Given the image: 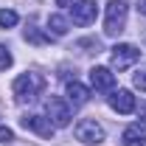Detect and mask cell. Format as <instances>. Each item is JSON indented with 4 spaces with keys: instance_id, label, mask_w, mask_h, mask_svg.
Listing matches in <instances>:
<instances>
[{
    "instance_id": "16",
    "label": "cell",
    "mask_w": 146,
    "mask_h": 146,
    "mask_svg": "<svg viewBox=\"0 0 146 146\" xmlns=\"http://www.w3.org/2000/svg\"><path fill=\"white\" fill-rule=\"evenodd\" d=\"M132 82H135V87H138V90L146 93V68H141V70L135 73V76H132Z\"/></svg>"
},
{
    "instance_id": "4",
    "label": "cell",
    "mask_w": 146,
    "mask_h": 146,
    "mask_svg": "<svg viewBox=\"0 0 146 146\" xmlns=\"http://www.w3.org/2000/svg\"><path fill=\"white\" fill-rule=\"evenodd\" d=\"M110 59H112V68H115V70H127V68H132V65L141 59V51H138L135 45H129V42H121V45L112 48Z\"/></svg>"
},
{
    "instance_id": "11",
    "label": "cell",
    "mask_w": 146,
    "mask_h": 146,
    "mask_svg": "<svg viewBox=\"0 0 146 146\" xmlns=\"http://www.w3.org/2000/svg\"><path fill=\"white\" fill-rule=\"evenodd\" d=\"M87 98H90V90L82 84V82H68V104L73 107H82V104H87Z\"/></svg>"
},
{
    "instance_id": "13",
    "label": "cell",
    "mask_w": 146,
    "mask_h": 146,
    "mask_svg": "<svg viewBox=\"0 0 146 146\" xmlns=\"http://www.w3.org/2000/svg\"><path fill=\"white\" fill-rule=\"evenodd\" d=\"M17 11H11V9H0V28H14L17 25Z\"/></svg>"
},
{
    "instance_id": "18",
    "label": "cell",
    "mask_w": 146,
    "mask_h": 146,
    "mask_svg": "<svg viewBox=\"0 0 146 146\" xmlns=\"http://www.w3.org/2000/svg\"><path fill=\"white\" fill-rule=\"evenodd\" d=\"M138 11H141V14H146V0H138Z\"/></svg>"
},
{
    "instance_id": "9",
    "label": "cell",
    "mask_w": 146,
    "mask_h": 146,
    "mask_svg": "<svg viewBox=\"0 0 146 146\" xmlns=\"http://www.w3.org/2000/svg\"><path fill=\"white\" fill-rule=\"evenodd\" d=\"M90 87L98 93H107L115 87V73L110 68H93L90 70Z\"/></svg>"
},
{
    "instance_id": "7",
    "label": "cell",
    "mask_w": 146,
    "mask_h": 146,
    "mask_svg": "<svg viewBox=\"0 0 146 146\" xmlns=\"http://www.w3.org/2000/svg\"><path fill=\"white\" fill-rule=\"evenodd\" d=\"M20 127L36 132L39 138H51L54 129H56L54 124H51V118H42V115H23V118H20Z\"/></svg>"
},
{
    "instance_id": "3",
    "label": "cell",
    "mask_w": 146,
    "mask_h": 146,
    "mask_svg": "<svg viewBox=\"0 0 146 146\" xmlns=\"http://www.w3.org/2000/svg\"><path fill=\"white\" fill-rule=\"evenodd\" d=\"M73 132H76V141H82V143H87V146H98L104 141V127H101L98 121H93V118L79 121Z\"/></svg>"
},
{
    "instance_id": "15",
    "label": "cell",
    "mask_w": 146,
    "mask_h": 146,
    "mask_svg": "<svg viewBox=\"0 0 146 146\" xmlns=\"http://www.w3.org/2000/svg\"><path fill=\"white\" fill-rule=\"evenodd\" d=\"M14 65V56H11V51L6 48V45H0V70H9Z\"/></svg>"
},
{
    "instance_id": "17",
    "label": "cell",
    "mask_w": 146,
    "mask_h": 146,
    "mask_svg": "<svg viewBox=\"0 0 146 146\" xmlns=\"http://www.w3.org/2000/svg\"><path fill=\"white\" fill-rule=\"evenodd\" d=\"M0 143H14V132H11V129L9 127H0Z\"/></svg>"
},
{
    "instance_id": "14",
    "label": "cell",
    "mask_w": 146,
    "mask_h": 146,
    "mask_svg": "<svg viewBox=\"0 0 146 146\" xmlns=\"http://www.w3.org/2000/svg\"><path fill=\"white\" fill-rule=\"evenodd\" d=\"M48 36L51 34H42L36 25H28V28H25V39H28V42H36V45H39V42H48Z\"/></svg>"
},
{
    "instance_id": "2",
    "label": "cell",
    "mask_w": 146,
    "mask_h": 146,
    "mask_svg": "<svg viewBox=\"0 0 146 146\" xmlns=\"http://www.w3.org/2000/svg\"><path fill=\"white\" fill-rule=\"evenodd\" d=\"M124 28H127V3L124 0H110L107 14H104V34L118 36Z\"/></svg>"
},
{
    "instance_id": "10",
    "label": "cell",
    "mask_w": 146,
    "mask_h": 146,
    "mask_svg": "<svg viewBox=\"0 0 146 146\" xmlns=\"http://www.w3.org/2000/svg\"><path fill=\"white\" fill-rule=\"evenodd\" d=\"M124 146H146V124L138 121V124H129L121 135Z\"/></svg>"
},
{
    "instance_id": "19",
    "label": "cell",
    "mask_w": 146,
    "mask_h": 146,
    "mask_svg": "<svg viewBox=\"0 0 146 146\" xmlns=\"http://www.w3.org/2000/svg\"><path fill=\"white\" fill-rule=\"evenodd\" d=\"M56 3H59V6H73L76 0H56Z\"/></svg>"
},
{
    "instance_id": "5",
    "label": "cell",
    "mask_w": 146,
    "mask_h": 146,
    "mask_svg": "<svg viewBox=\"0 0 146 146\" xmlns=\"http://www.w3.org/2000/svg\"><path fill=\"white\" fill-rule=\"evenodd\" d=\"M48 118H51V124H54L56 129L68 127L70 118H73L70 104H68L65 98H59V96H51V98H48Z\"/></svg>"
},
{
    "instance_id": "6",
    "label": "cell",
    "mask_w": 146,
    "mask_h": 146,
    "mask_svg": "<svg viewBox=\"0 0 146 146\" xmlns=\"http://www.w3.org/2000/svg\"><path fill=\"white\" fill-rule=\"evenodd\" d=\"M70 17H73L76 25H90V23H96V17H98L96 0H76L70 6Z\"/></svg>"
},
{
    "instance_id": "12",
    "label": "cell",
    "mask_w": 146,
    "mask_h": 146,
    "mask_svg": "<svg viewBox=\"0 0 146 146\" xmlns=\"http://www.w3.org/2000/svg\"><path fill=\"white\" fill-rule=\"evenodd\" d=\"M48 34L51 36H65L68 34V17L51 14V17H48Z\"/></svg>"
},
{
    "instance_id": "8",
    "label": "cell",
    "mask_w": 146,
    "mask_h": 146,
    "mask_svg": "<svg viewBox=\"0 0 146 146\" xmlns=\"http://www.w3.org/2000/svg\"><path fill=\"white\" fill-rule=\"evenodd\" d=\"M110 107L115 112H121V115H129V112H135L138 101H135V96L129 90H112L110 93Z\"/></svg>"
},
{
    "instance_id": "1",
    "label": "cell",
    "mask_w": 146,
    "mask_h": 146,
    "mask_svg": "<svg viewBox=\"0 0 146 146\" xmlns=\"http://www.w3.org/2000/svg\"><path fill=\"white\" fill-rule=\"evenodd\" d=\"M42 87H45V79L39 73H23V76L14 79L11 93H14V98H17L20 104H28V101H34L36 96L42 93Z\"/></svg>"
}]
</instances>
